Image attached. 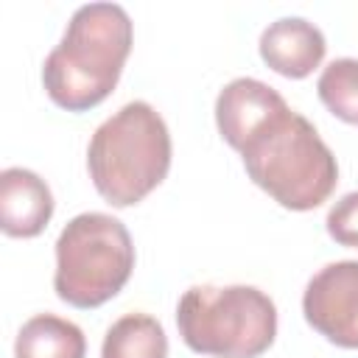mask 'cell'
Segmentation results:
<instances>
[{
    "mask_svg": "<svg viewBox=\"0 0 358 358\" xmlns=\"http://www.w3.org/2000/svg\"><path fill=\"white\" fill-rule=\"evenodd\" d=\"M53 215V193L28 168L0 173V229L8 238H36Z\"/></svg>",
    "mask_w": 358,
    "mask_h": 358,
    "instance_id": "9c48e42d",
    "label": "cell"
},
{
    "mask_svg": "<svg viewBox=\"0 0 358 358\" xmlns=\"http://www.w3.org/2000/svg\"><path fill=\"white\" fill-rule=\"evenodd\" d=\"M101 358H168V336L154 316L126 313L106 330Z\"/></svg>",
    "mask_w": 358,
    "mask_h": 358,
    "instance_id": "8fae6325",
    "label": "cell"
},
{
    "mask_svg": "<svg viewBox=\"0 0 358 358\" xmlns=\"http://www.w3.org/2000/svg\"><path fill=\"white\" fill-rule=\"evenodd\" d=\"M260 59L285 78L310 76L327 50L324 34L302 17H280L260 34Z\"/></svg>",
    "mask_w": 358,
    "mask_h": 358,
    "instance_id": "ba28073f",
    "label": "cell"
},
{
    "mask_svg": "<svg viewBox=\"0 0 358 358\" xmlns=\"http://www.w3.org/2000/svg\"><path fill=\"white\" fill-rule=\"evenodd\" d=\"M285 109H288V103L274 87L243 76V78L229 81L218 92L215 123H218L221 137L235 151H241L268 120H274Z\"/></svg>",
    "mask_w": 358,
    "mask_h": 358,
    "instance_id": "52a82bcc",
    "label": "cell"
},
{
    "mask_svg": "<svg viewBox=\"0 0 358 358\" xmlns=\"http://www.w3.org/2000/svg\"><path fill=\"white\" fill-rule=\"evenodd\" d=\"M182 341L213 358H257L277 336V308L255 285H193L176 308Z\"/></svg>",
    "mask_w": 358,
    "mask_h": 358,
    "instance_id": "277c9868",
    "label": "cell"
},
{
    "mask_svg": "<svg viewBox=\"0 0 358 358\" xmlns=\"http://www.w3.org/2000/svg\"><path fill=\"white\" fill-rule=\"evenodd\" d=\"M327 235L341 243V246H352L358 249V190L341 196L330 213H327Z\"/></svg>",
    "mask_w": 358,
    "mask_h": 358,
    "instance_id": "4fadbf2b",
    "label": "cell"
},
{
    "mask_svg": "<svg viewBox=\"0 0 358 358\" xmlns=\"http://www.w3.org/2000/svg\"><path fill=\"white\" fill-rule=\"evenodd\" d=\"M87 338L78 324L56 313L31 316L14 341V358H84Z\"/></svg>",
    "mask_w": 358,
    "mask_h": 358,
    "instance_id": "30bf717a",
    "label": "cell"
},
{
    "mask_svg": "<svg viewBox=\"0 0 358 358\" xmlns=\"http://www.w3.org/2000/svg\"><path fill=\"white\" fill-rule=\"evenodd\" d=\"M249 179L285 210H313L330 199L338 182V162L313 123L294 109L268 120L243 148Z\"/></svg>",
    "mask_w": 358,
    "mask_h": 358,
    "instance_id": "7a4b0ae2",
    "label": "cell"
},
{
    "mask_svg": "<svg viewBox=\"0 0 358 358\" xmlns=\"http://www.w3.org/2000/svg\"><path fill=\"white\" fill-rule=\"evenodd\" d=\"M168 168L171 131L145 101H131L106 117L87 148L90 179L112 207L143 201L168 176Z\"/></svg>",
    "mask_w": 358,
    "mask_h": 358,
    "instance_id": "3957f363",
    "label": "cell"
},
{
    "mask_svg": "<svg viewBox=\"0 0 358 358\" xmlns=\"http://www.w3.org/2000/svg\"><path fill=\"white\" fill-rule=\"evenodd\" d=\"M134 268V243L123 221L81 213L56 238V296L73 308H98L117 296Z\"/></svg>",
    "mask_w": 358,
    "mask_h": 358,
    "instance_id": "5b68a950",
    "label": "cell"
},
{
    "mask_svg": "<svg viewBox=\"0 0 358 358\" xmlns=\"http://www.w3.org/2000/svg\"><path fill=\"white\" fill-rule=\"evenodd\" d=\"M131 17L115 3H87L73 11L62 42L42 64L48 98L67 112L103 103L131 53Z\"/></svg>",
    "mask_w": 358,
    "mask_h": 358,
    "instance_id": "6da1fadb",
    "label": "cell"
},
{
    "mask_svg": "<svg viewBox=\"0 0 358 358\" xmlns=\"http://www.w3.org/2000/svg\"><path fill=\"white\" fill-rule=\"evenodd\" d=\"M302 313L330 344L358 350V260H336L319 268L305 285Z\"/></svg>",
    "mask_w": 358,
    "mask_h": 358,
    "instance_id": "8992f818",
    "label": "cell"
},
{
    "mask_svg": "<svg viewBox=\"0 0 358 358\" xmlns=\"http://www.w3.org/2000/svg\"><path fill=\"white\" fill-rule=\"evenodd\" d=\"M316 92L338 120L358 126V59L330 62L316 81Z\"/></svg>",
    "mask_w": 358,
    "mask_h": 358,
    "instance_id": "7c38bea8",
    "label": "cell"
}]
</instances>
